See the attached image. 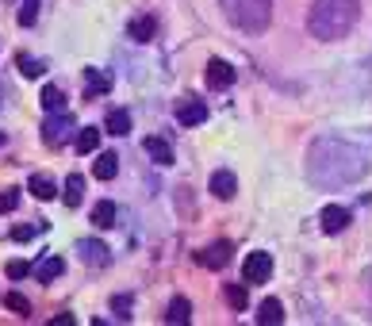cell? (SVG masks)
<instances>
[{
    "instance_id": "obj_1",
    "label": "cell",
    "mask_w": 372,
    "mask_h": 326,
    "mask_svg": "<svg viewBox=\"0 0 372 326\" xmlns=\"http://www.w3.org/2000/svg\"><path fill=\"white\" fill-rule=\"evenodd\" d=\"M357 16H361L357 0H315L311 12H307V31L319 42H334L342 35H349Z\"/></svg>"
},
{
    "instance_id": "obj_2",
    "label": "cell",
    "mask_w": 372,
    "mask_h": 326,
    "mask_svg": "<svg viewBox=\"0 0 372 326\" xmlns=\"http://www.w3.org/2000/svg\"><path fill=\"white\" fill-rule=\"evenodd\" d=\"M223 12L242 31H265L273 24V0H223Z\"/></svg>"
},
{
    "instance_id": "obj_3",
    "label": "cell",
    "mask_w": 372,
    "mask_h": 326,
    "mask_svg": "<svg viewBox=\"0 0 372 326\" xmlns=\"http://www.w3.org/2000/svg\"><path fill=\"white\" fill-rule=\"evenodd\" d=\"M69 134H73V116H69V111H50V119L42 123V143L62 146Z\"/></svg>"
},
{
    "instance_id": "obj_4",
    "label": "cell",
    "mask_w": 372,
    "mask_h": 326,
    "mask_svg": "<svg viewBox=\"0 0 372 326\" xmlns=\"http://www.w3.org/2000/svg\"><path fill=\"white\" fill-rule=\"evenodd\" d=\"M269 276H273V257H269V253L257 250L242 261V280H246V284H265Z\"/></svg>"
},
{
    "instance_id": "obj_5",
    "label": "cell",
    "mask_w": 372,
    "mask_h": 326,
    "mask_svg": "<svg viewBox=\"0 0 372 326\" xmlns=\"http://www.w3.org/2000/svg\"><path fill=\"white\" fill-rule=\"evenodd\" d=\"M349 208H342V203H326L323 211H319V226H323L326 235H342V230H346L349 226Z\"/></svg>"
},
{
    "instance_id": "obj_6",
    "label": "cell",
    "mask_w": 372,
    "mask_h": 326,
    "mask_svg": "<svg viewBox=\"0 0 372 326\" xmlns=\"http://www.w3.org/2000/svg\"><path fill=\"white\" fill-rule=\"evenodd\" d=\"M231 84H234V66L231 62H223V58L207 62V89L223 92V89H231Z\"/></svg>"
},
{
    "instance_id": "obj_7",
    "label": "cell",
    "mask_w": 372,
    "mask_h": 326,
    "mask_svg": "<svg viewBox=\"0 0 372 326\" xmlns=\"http://www.w3.org/2000/svg\"><path fill=\"white\" fill-rule=\"evenodd\" d=\"M207 188H211L215 200H234V192H238V176H234L231 169H215L211 181H207Z\"/></svg>"
},
{
    "instance_id": "obj_8",
    "label": "cell",
    "mask_w": 372,
    "mask_h": 326,
    "mask_svg": "<svg viewBox=\"0 0 372 326\" xmlns=\"http://www.w3.org/2000/svg\"><path fill=\"white\" fill-rule=\"evenodd\" d=\"M231 253H234V246H231V242H211L207 250H200V253H196V261H200L204 269H227Z\"/></svg>"
},
{
    "instance_id": "obj_9",
    "label": "cell",
    "mask_w": 372,
    "mask_h": 326,
    "mask_svg": "<svg viewBox=\"0 0 372 326\" xmlns=\"http://www.w3.org/2000/svg\"><path fill=\"white\" fill-rule=\"evenodd\" d=\"M112 84H116V81H112L108 69H96V66L85 69V96H89V100H92V96H104V92H112Z\"/></svg>"
},
{
    "instance_id": "obj_10",
    "label": "cell",
    "mask_w": 372,
    "mask_h": 326,
    "mask_svg": "<svg viewBox=\"0 0 372 326\" xmlns=\"http://www.w3.org/2000/svg\"><path fill=\"white\" fill-rule=\"evenodd\" d=\"M142 150L150 154V161H154V165H173V146H169L161 134H150V138H142Z\"/></svg>"
},
{
    "instance_id": "obj_11",
    "label": "cell",
    "mask_w": 372,
    "mask_h": 326,
    "mask_svg": "<svg viewBox=\"0 0 372 326\" xmlns=\"http://www.w3.org/2000/svg\"><path fill=\"white\" fill-rule=\"evenodd\" d=\"M207 119V104L204 100H184L177 104V123L181 127H200Z\"/></svg>"
},
{
    "instance_id": "obj_12",
    "label": "cell",
    "mask_w": 372,
    "mask_h": 326,
    "mask_svg": "<svg viewBox=\"0 0 372 326\" xmlns=\"http://www.w3.org/2000/svg\"><path fill=\"white\" fill-rule=\"evenodd\" d=\"M62 273H66V257H58V253H50V257H42L39 265H35V276H39V284H54Z\"/></svg>"
},
{
    "instance_id": "obj_13",
    "label": "cell",
    "mask_w": 372,
    "mask_h": 326,
    "mask_svg": "<svg viewBox=\"0 0 372 326\" xmlns=\"http://www.w3.org/2000/svg\"><path fill=\"white\" fill-rule=\"evenodd\" d=\"M77 253H81L89 265H108V246L96 242V238H81V242H77Z\"/></svg>"
},
{
    "instance_id": "obj_14",
    "label": "cell",
    "mask_w": 372,
    "mask_h": 326,
    "mask_svg": "<svg viewBox=\"0 0 372 326\" xmlns=\"http://www.w3.org/2000/svg\"><path fill=\"white\" fill-rule=\"evenodd\" d=\"M81 200H85V176L69 173L66 188H62V203H66V208H81Z\"/></svg>"
},
{
    "instance_id": "obj_15",
    "label": "cell",
    "mask_w": 372,
    "mask_h": 326,
    "mask_svg": "<svg viewBox=\"0 0 372 326\" xmlns=\"http://www.w3.org/2000/svg\"><path fill=\"white\" fill-rule=\"evenodd\" d=\"M166 323H173V326L192 323V303L184 300V296H173V303H169V311H166Z\"/></svg>"
},
{
    "instance_id": "obj_16",
    "label": "cell",
    "mask_w": 372,
    "mask_h": 326,
    "mask_svg": "<svg viewBox=\"0 0 372 326\" xmlns=\"http://www.w3.org/2000/svg\"><path fill=\"white\" fill-rule=\"evenodd\" d=\"M127 35H131L134 42H150V39L157 35V19H154V16H139V19H131Z\"/></svg>"
},
{
    "instance_id": "obj_17",
    "label": "cell",
    "mask_w": 372,
    "mask_h": 326,
    "mask_svg": "<svg viewBox=\"0 0 372 326\" xmlns=\"http://www.w3.org/2000/svg\"><path fill=\"white\" fill-rule=\"evenodd\" d=\"M257 323L261 326H281L284 323V303L281 300H265L261 307H257Z\"/></svg>"
},
{
    "instance_id": "obj_18",
    "label": "cell",
    "mask_w": 372,
    "mask_h": 326,
    "mask_svg": "<svg viewBox=\"0 0 372 326\" xmlns=\"http://www.w3.org/2000/svg\"><path fill=\"white\" fill-rule=\"evenodd\" d=\"M27 192L35 196V200H54V196H58V188H54V181H50V176H42V173H35L31 181H27Z\"/></svg>"
},
{
    "instance_id": "obj_19",
    "label": "cell",
    "mask_w": 372,
    "mask_h": 326,
    "mask_svg": "<svg viewBox=\"0 0 372 326\" xmlns=\"http://www.w3.org/2000/svg\"><path fill=\"white\" fill-rule=\"evenodd\" d=\"M119 173V158H116V154H100V158L96 161H92V176H96V181H112V176H116Z\"/></svg>"
},
{
    "instance_id": "obj_20",
    "label": "cell",
    "mask_w": 372,
    "mask_h": 326,
    "mask_svg": "<svg viewBox=\"0 0 372 326\" xmlns=\"http://www.w3.org/2000/svg\"><path fill=\"white\" fill-rule=\"evenodd\" d=\"M92 226H96V230H108V226H116V203H112V200H100L96 208H92Z\"/></svg>"
},
{
    "instance_id": "obj_21",
    "label": "cell",
    "mask_w": 372,
    "mask_h": 326,
    "mask_svg": "<svg viewBox=\"0 0 372 326\" xmlns=\"http://www.w3.org/2000/svg\"><path fill=\"white\" fill-rule=\"evenodd\" d=\"M39 100H42V108H46V111H66V92H62L58 84H46Z\"/></svg>"
},
{
    "instance_id": "obj_22",
    "label": "cell",
    "mask_w": 372,
    "mask_h": 326,
    "mask_svg": "<svg viewBox=\"0 0 372 326\" xmlns=\"http://www.w3.org/2000/svg\"><path fill=\"white\" fill-rule=\"evenodd\" d=\"M131 131V111L127 108H112L108 111V134H127Z\"/></svg>"
},
{
    "instance_id": "obj_23",
    "label": "cell",
    "mask_w": 372,
    "mask_h": 326,
    "mask_svg": "<svg viewBox=\"0 0 372 326\" xmlns=\"http://www.w3.org/2000/svg\"><path fill=\"white\" fill-rule=\"evenodd\" d=\"M73 146H77V154H92V150L100 146V131H96V127H81Z\"/></svg>"
},
{
    "instance_id": "obj_24",
    "label": "cell",
    "mask_w": 372,
    "mask_h": 326,
    "mask_svg": "<svg viewBox=\"0 0 372 326\" xmlns=\"http://www.w3.org/2000/svg\"><path fill=\"white\" fill-rule=\"evenodd\" d=\"M227 303H231L234 311H246V307H249V296H246V280H242V284H227Z\"/></svg>"
},
{
    "instance_id": "obj_25",
    "label": "cell",
    "mask_w": 372,
    "mask_h": 326,
    "mask_svg": "<svg viewBox=\"0 0 372 326\" xmlns=\"http://www.w3.org/2000/svg\"><path fill=\"white\" fill-rule=\"evenodd\" d=\"M4 307L16 311V315H31V300H27V296H19V292H8V296H4Z\"/></svg>"
},
{
    "instance_id": "obj_26",
    "label": "cell",
    "mask_w": 372,
    "mask_h": 326,
    "mask_svg": "<svg viewBox=\"0 0 372 326\" xmlns=\"http://www.w3.org/2000/svg\"><path fill=\"white\" fill-rule=\"evenodd\" d=\"M19 69H24V77H27V81H39V77H42V62L27 58V54H19Z\"/></svg>"
},
{
    "instance_id": "obj_27",
    "label": "cell",
    "mask_w": 372,
    "mask_h": 326,
    "mask_svg": "<svg viewBox=\"0 0 372 326\" xmlns=\"http://www.w3.org/2000/svg\"><path fill=\"white\" fill-rule=\"evenodd\" d=\"M4 273H8V276H12V280H24V276H27V273H35V269H31V265H27V261H19V257H12V261H8V265H4Z\"/></svg>"
},
{
    "instance_id": "obj_28",
    "label": "cell",
    "mask_w": 372,
    "mask_h": 326,
    "mask_svg": "<svg viewBox=\"0 0 372 326\" xmlns=\"http://www.w3.org/2000/svg\"><path fill=\"white\" fill-rule=\"evenodd\" d=\"M16 203H19V188H4V192H0V215L16 211Z\"/></svg>"
},
{
    "instance_id": "obj_29",
    "label": "cell",
    "mask_w": 372,
    "mask_h": 326,
    "mask_svg": "<svg viewBox=\"0 0 372 326\" xmlns=\"http://www.w3.org/2000/svg\"><path fill=\"white\" fill-rule=\"evenodd\" d=\"M35 19H39V0H24V12H19V24L31 27Z\"/></svg>"
},
{
    "instance_id": "obj_30",
    "label": "cell",
    "mask_w": 372,
    "mask_h": 326,
    "mask_svg": "<svg viewBox=\"0 0 372 326\" xmlns=\"http://www.w3.org/2000/svg\"><path fill=\"white\" fill-rule=\"evenodd\" d=\"M112 311H116L119 318H127V311H131V296H116V300H112Z\"/></svg>"
},
{
    "instance_id": "obj_31",
    "label": "cell",
    "mask_w": 372,
    "mask_h": 326,
    "mask_svg": "<svg viewBox=\"0 0 372 326\" xmlns=\"http://www.w3.org/2000/svg\"><path fill=\"white\" fill-rule=\"evenodd\" d=\"M31 235H35V226H16V230H12V238H16V242H27Z\"/></svg>"
},
{
    "instance_id": "obj_32",
    "label": "cell",
    "mask_w": 372,
    "mask_h": 326,
    "mask_svg": "<svg viewBox=\"0 0 372 326\" xmlns=\"http://www.w3.org/2000/svg\"><path fill=\"white\" fill-rule=\"evenodd\" d=\"M69 323H73V315H54L50 318V326H69Z\"/></svg>"
},
{
    "instance_id": "obj_33",
    "label": "cell",
    "mask_w": 372,
    "mask_h": 326,
    "mask_svg": "<svg viewBox=\"0 0 372 326\" xmlns=\"http://www.w3.org/2000/svg\"><path fill=\"white\" fill-rule=\"evenodd\" d=\"M4 143H8V134H4V131H0V146H4Z\"/></svg>"
}]
</instances>
